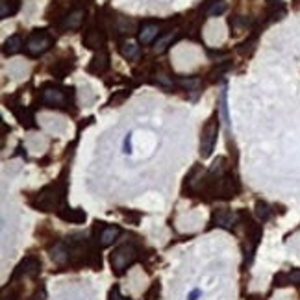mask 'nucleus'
Returning a JSON list of instances; mask_svg holds the SVG:
<instances>
[{"instance_id":"f257e3e1","label":"nucleus","mask_w":300,"mask_h":300,"mask_svg":"<svg viewBox=\"0 0 300 300\" xmlns=\"http://www.w3.org/2000/svg\"><path fill=\"white\" fill-rule=\"evenodd\" d=\"M65 195H67V184L65 180L54 182L45 186L30 198V206L39 211H60L65 206Z\"/></svg>"},{"instance_id":"f03ea898","label":"nucleus","mask_w":300,"mask_h":300,"mask_svg":"<svg viewBox=\"0 0 300 300\" xmlns=\"http://www.w3.org/2000/svg\"><path fill=\"white\" fill-rule=\"evenodd\" d=\"M139 258V250L135 247L134 243H125V245H121L117 250H113V254H111V269L117 276H123L126 272L128 267H132L135 261Z\"/></svg>"},{"instance_id":"7ed1b4c3","label":"nucleus","mask_w":300,"mask_h":300,"mask_svg":"<svg viewBox=\"0 0 300 300\" xmlns=\"http://www.w3.org/2000/svg\"><path fill=\"white\" fill-rule=\"evenodd\" d=\"M217 134H219V117L213 115L209 121H207L204 128H202V134H200V156L202 158H209L215 143H217Z\"/></svg>"},{"instance_id":"20e7f679","label":"nucleus","mask_w":300,"mask_h":300,"mask_svg":"<svg viewBox=\"0 0 300 300\" xmlns=\"http://www.w3.org/2000/svg\"><path fill=\"white\" fill-rule=\"evenodd\" d=\"M52 35L47 33L45 30H35L33 33H30L28 41H26V52L30 56H41L52 47Z\"/></svg>"},{"instance_id":"39448f33","label":"nucleus","mask_w":300,"mask_h":300,"mask_svg":"<svg viewBox=\"0 0 300 300\" xmlns=\"http://www.w3.org/2000/svg\"><path fill=\"white\" fill-rule=\"evenodd\" d=\"M239 215L237 211H232V209H215L211 213V221H209V228L217 226V228H224V230H234L236 224H239Z\"/></svg>"},{"instance_id":"423d86ee","label":"nucleus","mask_w":300,"mask_h":300,"mask_svg":"<svg viewBox=\"0 0 300 300\" xmlns=\"http://www.w3.org/2000/svg\"><path fill=\"white\" fill-rule=\"evenodd\" d=\"M41 272V261L39 259L35 258V256H28V258H24L15 267V270H13V274H11V284L15 282V280H19V278H22V276H37Z\"/></svg>"},{"instance_id":"0eeeda50","label":"nucleus","mask_w":300,"mask_h":300,"mask_svg":"<svg viewBox=\"0 0 300 300\" xmlns=\"http://www.w3.org/2000/svg\"><path fill=\"white\" fill-rule=\"evenodd\" d=\"M121 228L119 226H113V224H106V222H96V226H95V234H98V237L95 239L96 241V245H100V247H110L113 241H117V237L121 236Z\"/></svg>"},{"instance_id":"6e6552de","label":"nucleus","mask_w":300,"mask_h":300,"mask_svg":"<svg viewBox=\"0 0 300 300\" xmlns=\"http://www.w3.org/2000/svg\"><path fill=\"white\" fill-rule=\"evenodd\" d=\"M41 102L47 104L48 108H65L67 106V95L63 93L60 87H45L41 91Z\"/></svg>"},{"instance_id":"1a4fd4ad","label":"nucleus","mask_w":300,"mask_h":300,"mask_svg":"<svg viewBox=\"0 0 300 300\" xmlns=\"http://www.w3.org/2000/svg\"><path fill=\"white\" fill-rule=\"evenodd\" d=\"M83 19H85V10H82V8H73L67 15L62 17L60 26H62L63 30H78L83 24Z\"/></svg>"},{"instance_id":"9d476101","label":"nucleus","mask_w":300,"mask_h":300,"mask_svg":"<svg viewBox=\"0 0 300 300\" xmlns=\"http://www.w3.org/2000/svg\"><path fill=\"white\" fill-rule=\"evenodd\" d=\"M104 43H106V35H104V32L98 28H89V30L83 33V45L87 47V48H102Z\"/></svg>"},{"instance_id":"9b49d317","label":"nucleus","mask_w":300,"mask_h":300,"mask_svg":"<svg viewBox=\"0 0 300 300\" xmlns=\"http://www.w3.org/2000/svg\"><path fill=\"white\" fill-rule=\"evenodd\" d=\"M58 215L62 221L65 222H73V224H80L85 221V211L83 209H78V207H67L63 206L60 211H58Z\"/></svg>"},{"instance_id":"f8f14e48","label":"nucleus","mask_w":300,"mask_h":300,"mask_svg":"<svg viewBox=\"0 0 300 300\" xmlns=\"http://www.w3.org/2000/svg\"><path fill=\"white\" fill-rule=\"evenodd\" d=\"M108 69H110V56L106 52H98L93 60H91V63L87 65V71L91 74H102Z\"/></svg>"},{"instance_id":"ddd939ff","label":"nucleus","mask_w":300,"mask_h":300,"mask_svg":"<svg viewBox=\"0 0 300 300\" xmlns=\"http://www.w3.org/2000/svg\"><path fill=\"white\" fill-rule=\"evenodd\" d=\"M178 37H180V32L178 30H171L167 32V33H163V35H159L154 41V52L156 54H163Z\"/></svg>"},{"instance_id":"4468645a","label":"nucleus","mask_w":300,"mask_h":300,"mask_svg":"<svg viewBox=\"0 0 300 300\" xmlns=\"http://www.w3.org/2000/svg\"><path fill=\"white\" fill-rule=\"evenodd\" d=\"M158 37H159V26L156 22H145L143 28L139 30V41L143 45H150Z\"/></svg>"},{"instance_id":"2eb2a0df","label":"nucleus","mask_w":300,"mask_h":300,"mask_svg":"<svg viewBox=\"0 0 300 300\" xmlns=\"http://www.w3.org/2000/svg\"><path fill=\"white\" fill-rule=\"evenodd\" d=\"M74 69V62H69V60H60V62H56L52 65L50 73L56 76V78H65V76H69V73Z\"/></svg>"},{"instance_id":"dca6fc26","label":"nucleus","mask_w":300,"mask_h":300,"mask_svg":"<svg viewBox=\"0 0 300 300\" xmlns=\"http://www.w3.org/2000/svg\"><path fill=\"white\" fill-rule=\"evenodd\" d=\"M13 111H15L19 123H21L24 128H33V126H35V123H33V115H32L30 110H26L24 106H22L21 110H19V108H13Z\"/></svg>"},{"instance_id":"f3484780","label":"nucleus","mask_w":300,"mask_h":300,"mask_svg":"<svg viewBox=\"0 0 300 300\" xmlns=\"http://www.w3.org/2000/svg\"><path fill=\"white\" fill-rule=\"evenodd\" d=\"M21 47H22L21 35H11L10 39H6V43H4V54L6 56H13V54H17V52L21 50Z\"/></svg>"},{"instance_id":"a211bd4d","label":"nucleus","mask_w":300,"mask_h":300,"mask_svg":"<svg viewBox=\"0 0 300 300\" xmlns=\"http://www.w3.org/2000/svg\"><path fill=\"white\" fill-rule=\"evenodd\" d=\"M19 10V2L17 0H2V10H0V17L8 19L11 15H15Z\"/></svg>"},{"instance_id":"6ab92c4d","label":"nucleus","mask_w":300,"mask_h":300,"mask_svg":"<svg viewBox=\"0 0 300 300\" xmlns=\"http://www.w3.org/2000/svg\"><path fill=\"white\" fill-rule=\"evenodd\" d=\"M137 30V24H135L132 19H128V17H119V24H117V32H121V33H135Z\"/></svg>"},{"instance_id":"aec40b11","label":"nucleus","mask_w":300,"mask_h":300,"mask_svg":"<svg viewBox=\"0 0 300 300\" xmlns=\"http://www.w3.org/2000/svg\"><path fill=\"white\" fill-rule=\"evenodd\" d=\"M256 217H258L259 221H267V219L270 217L269 204H265L263 200H258V202H256Z\"/></svg>"},{"instance_id":"412c9836","label":"nucleus","mask_w":300,"mask_h":300,"mask_svg":"<svg viewBox=\"0 0 300 300\" xmlns=\"http://www.w3.org/2000/svg\"><path fill=\"white\" fill-rule=\"evenodd\" d=\"M121 54H123L125 58H135V56L139 54V47H137L135 43H123V45H121Z\"/></svg>"},{"instance_id":"4be33fe9","label":"nucleus","mask_w":300,"mask_h":300,"mask_svg":"<svg viewBox=\"0 0 300 300\" xmlns=\"http://www.w3.org/2000/svg\"><path fill=\"white\" fill-rule=\"evenodd\" d=\"M224 11H226V2H213V6L209 8L207 15H209V17H219V15H222Z\"/></svg>"},{"instance_id":"5701e85b","label":"nucleus","mask_w":300,"mask_h":300,"mask_svg":"<svg viewBox=\"0 0 300 300\" xmlns=\"http://www.w3.org/2000/svg\"><path fill=\"white\" fill-rule=\"evenodd\" d=\"M154 82L159 83V85H163V87H171L173 85V78L165 73H156L154 74Z\"/></svg>"},{"instance_id":"b1692460","label":"nucleus","mask_w":300,"mask_h":300,"mask_svg":"<svg viewBox=\"0 0 300 300\" xmlns=\"http://www.w3.org/2000/svg\"><path fill=\"white\" fill-rule=\"evenodd\" d=\"M145 300H159V284L154 282L150 285V289L145 293Z\"/></svg>"},{"instance_id":"393cba45","label":"nucleus","mask_w":300,"mask_h":300,"mask_svg":"<svg viewBox=\"0 0 300 300\" xmlns=\"http://www.w3.org/2000/svg\"><path fill=\"white\" fill-rule=\"evenodd\" d=\"M110 300H130V299H126V297H123V295H121L119 285H113V287L110 289Z\"/></svg>"},{"instance_id":"a878e982","label":"nucleus","mask_w":300,"mask_h":300,"mask_svg":"<svg viewBox=\"0 0 300 300\" xmlns=\"http://www.w3.org/2000/svg\"><path fill=\"white\" fill-rule=\"evenodd\" d=\"M221 111H222V117L228 123V110H226V91L221 93Z\"/></svg>"},{"instance_id":"bb28decb","label":"nucleus","mask_w":300,"mask_h":300,"mask_svg":"<svg viewBox=\"0 0 300 300\" xmlns=\"http://www.w3.org/2000/svg\"><path fill=\"white\" fill-rule=\"evenodd\" d=\"M287 282L289 284H300V270H291V272H287Z\"/></svg>"},{"instance_id":"cd10ccee","label":"nucleus","mask_w":300,"mask_h":300,"mask_svg":"<svg viewBox=\"0 0 300 300\" xmlns=\"http://www.w3.org/2000/svg\"><path fill=\"white\" fill-rule=\"evenodd\" d=\"M45 297H47V293H45V287H41V291H35V293H33L32 300H45Z\"/></svg>"}]
</instances>
